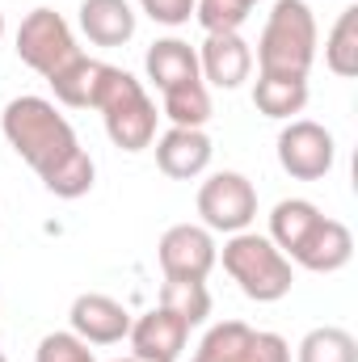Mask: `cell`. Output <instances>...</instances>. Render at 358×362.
I'll return each instance as SVG.
<instances>
[{
  "label": "cell",
  "instance_id": "1",
  "mask_svg": "<svg viewBox=\"0 0 358 362\" xmlns=\"http://www.w3.org/2000/svg\"><path fill=\"white\" fill-rule=\"evenodd\" d=\"M4 139L13 144V152L42 177V185L55 198H85L93 189V156L81 148L72 122L55 110V101L47 97H13L4 105Z\"/></svg>",
  "mask_w": 358,
  "mask_h": 362
},
{
  "label": "cell",
  "instance_id": "2",
  "mask_svg": "<svg viewBox=\"0 0 358 362\" xmlns=\"http://www.w3.org/2000/svg\"><path fill=\"white\" fill-rule=\"evenodd\" d=\"M93 110L101 114L105 135H110L114 148H122V152L152 148L161 114H156V101L144 93V85L127 68H114V64L101 68V85H97V97H93Z\"/></svg>",
  "mask_w": 358,
  "mask_h": 362
},
{
  "label": "cell",
  "instance_id": "3",
  "mask_svg": "<svg viewBox=\"0 0 358 362\" xmlns=\"http://www.w3.org/2000/svg\"><path fill=\"white\" fill-rule=\"evenodd\" d=\"M316 64V17L308 0H274L266 30L258 38V76L308 81Z\"/></svg>",
  "mask_w": 358,
  "mask_h": 362
},
{
  "label": "cell",
  "instance_id": "4",
  "mask_svg": "<svg viewBox=\"0 0 358 362\" xmlns=\"http://www.w3.org/2000/svg\"><path fill=\"white\" fill-rule=\"evenodd\" d=\"M224 270L232 274V282L253 303H278L291 291V282H295L291 262L282 257V249L270 236H262V232H236V236H228V245H224Z\"/></svg>",
  "mask_w": 358,
  "mask_h": 362
},
{
  "label": "cell",
  "instance_id": "5",
  "mask_svg": "<svg viewBox=\"0 0 358 362\" xmlns=\"http://www.w3.org/2000/svg\"><path fill=\"white\" fill-rule=\"evenodd\" d=\"M198 215H202V228L207 232H224V236H236V232H249V223L258 219V189L245 173H211L198 189Z\"/></svg>",
  "mask_w": 358,
  "mask_h": 362
},
{
  "label": "cell",
  "instance_id": "6",
  "mask_svg": "<svg viewBox=\"0 0 358 362\" xmlns=\"http://www.w3.org/2000/svg\"><path fill=\"white\" fill-rule=\"evenodd\" d=\"M81 55L72 25L55 13V8H34L21 25H17V59L25 68H34L38 76H55L64 64H72Z\"/></svg>",
  "mask_w": 358,
  "mask_h": 362
},
{
  "label": "cell",
  "instance_id": "7",
  "mask_svg": "<svg viewBox=\"0 0 358 362\" xmlns=\"http://www.w3.org/2000/svg\"><path fill=\"white\" fill-rule=\"evenodd\" d=\"M194 362H291V346L278 333L249 329L245 320H224L202 337Z\"/></svg>",
  "mask_w": 358,
  "mask_h": 362
},
{
  "label": "cell",
  "instance_id": "8",
  "mask_svg": "<svg viewBox=\"0 0 358 362\" xmlns=\"http://www.w3.org/2000/svg\"><path fill=\"white\" fill-rule=\"evenodd\" d=\"M337 160L333 135L312 118H291L278 135V165L295 181H321Z\"/></svg>",
  "mask_w": 358,
  "mask_h": 362
},
{
  "label": "cell",
  "instance_id": "9",
  "mask_svg": "<svg viewBox=\"0 0 358 362\" xmlns=\"http://www.w3.org/2000/svg\"><path fill=\"white\" fill-rule=\"evenodd\" d=\"M156 257H161L165 278H178V282H207V274L215 270V262H219V249H215V236H211L202 223H173V228L161 236Z\"/></svg>",
  "mask_w": 358,
  "mask_h": 362
},
{
  "label": "cell",
  "instance_id": "10",
  "mask_svg": "<svg viewBox=\"0 0 358 362\" xmlns=\"http://www.w3.org/2000/svg\"><path fill=\"white\" fill-rule=\"evenodd\" d=\"M68 320H72V333H76L85 346H114V341H122V337L131 333V312H127L118 299L101 295V291L76 295Z\"/></svg>",
  "mask_w": 358,
  "mask_h": 362
},
{
  "label": "cell",
  "instance_id": "11",
  "mask_svg": "<svg viewBox=\"0 0 358 362\" xmlns=\"http://www.w3.org/2000/svg\"><path fill=\"white\" fill-rule=\"evenodd\" d=\"M131 350L135 362H178L185 341H190V325L169 308H152L148 316L131 320Z\"/></svg>",
  "mask_w": 358,
  "mask_h": 362
},
{
  "label": "cell",
  "instance_id": "12",
  "mask_svg": "<svg viewBox=\"0 0 358 362\" xmlns=\"http://www.w3.org/2000/svg\"><path fill=\"white\" fill-rule=\"evenodd\" d=\"M198 72H202V85L241 89L249 81V72H253V51L241 38V30H232V34H207L202 51H198Z\"/></svg>",
  "mask_w": 358,
  "mask_h": 362
},
{
  "label": "cell",
  "instance_id": "13",
  "mask_svg": "<svg viewBox=\"0 0 358 362\" xmlns=\"http://www.w3.org/2000/svg\"><path fill=\"white\" fill-rule=\"evenodd\" d=\"M156 144V165H161V173L173 181H190L198 177V173H207V165H211V139H207V131L202 127H169L161 139H152Z\"/></svg>",
  "mask_w": 358,
  "mask_h": 362
},
{
  "label": "cell",
  "instance_id": "14",
  "mask_svg": "<svg viewBox=\"0 0 358 362\" xmlns=\"http://www.w3.org/2000/svg\"><path fill=\"white\" fill-rule=\"evenodd\" d=\"M350 257H354V236H350V228H346L342 219H321V223L308 232V240L291 253L295 266H304V270H312V274L346 270Z\"/></svg>",
  "mask_w": 358,
  "mask_h": 362
},
{
  "label": "cell",
  "instance_id": "15",
  "mask_svg": "<svg viewBox=\"0 0 358 362\" xmlns=\"http://www.w3.org/2000/svg\"><path fill=\"white\" fill-rule=\"evenodd\" d=\"M81 30L93 47H122L135 38L131 0H81Z\"/></svg>",
  "mask_w": 358,
  "mask_h": 362
},
{
  "label": "cell",
  "instance_id": "16",
  "mask_svg": "<svg viewBox=\"0 0 358 362\" xmlns=\"http://www.w3.org/2000/svg\"><path fill=\"white\" fill-rule=\"evenodd\" d=\"M144 68H148V81L161 93L178 89V85H190V81H202L198 72V51L181 38H161L148 47L144 55Z\"/></svg>",
  "mask_w": 358,
  "mask_h": 362
},
{
  "label": "cell",
  "instance_id": "17",
  "mask_svg": "<svg viewBox=\"0 0 358 362\" xmlns=\"http://www.w3.org/2000/svg\"><path fill=\"white\" fill-rule=\"evenodd\" d=\"M321 206L308 202V198H282L274 211H270V240L282 249V257L291 262V253L308 240V232L321 223Z\"/></svg>",
  "mask_w": 358,
  "mask_h": 362
},
{
  "label": "cell",
  "instance_id": "18",
  "mask_svg": "<svg viewBox=\"0 0 358 362\" xmlns=\"http://www.w3.org/2000/svg\"><path fill=\"white\" fill-rule=\"evenodd\" d=\"M101 68H105L101 59L76 55L55 76H47V85L55 89L59 105H68V110H93V97H97V85H101Z\"/></svg>",
  "mask_w": 358,
  "mask_h": 362
},
{
  "label": "cell",
  "instance_id": "19",
  "mask_svg": "<svg viewBox=\"0 0 358 362\" xmlns=\"http://www.w3.org/2000/svg\"><path fill=\"white\" fill-rule=\"evenodd\" d=\"M253 105L266 114V118H295V114H304V105H308V81H299V76H258V85H253Z\"/></svg>",
  "mask_w": 358,
  "mask_h": 362
},
{
  "label": "cell",
  "instance_id": "20",
  "mask_svg": "<svg viewBox=\"0 0 358 362\" xmlns=\"http://www.w3.org/2000/svg\"><path fill=\"white\" fill-rule=\"evenodd\" d=\"M325 64L333 76H358V4L342 8V17L333 21L329 38H325Z\"/></svg>",
  "mask_w": 358,
  "mask_h": 362
},
{
  "label": "cell",
  "instance_id": "21",
  "mask_svg": "<svg viewBox=\"0 0 358 362\" xmlns=\"http://www.w3.org/2000/svg\"><path fill=\"white\" fill-rule=\"evenodd\" d=\"M295 362H358V341L354 333H346L337 325H325V329H312L299 341Z\"/></svg>",
  "mask_w": 358,
  "mask_h": 362
},
{
  "label": "cell",
  "instance_id": "22",
  "mask_svg": "<svg viewBox=\"0 0 358 362\" xmlns=\"http://www.w3.org/2000/svg\"><path fill=\"white\" fill-rule=\"evenodd\" d=\"M165 97V118L173 127H207L211 118V93L202 81H190V85H178V89L161 93Z\"/></svg>",
  "mask_w": 358,
  "mask_h": 362
},
{
  "label": "cell",
  "instance_id": "23",
  "mask_svg": "<svg viewBox=\"0 0 358 362\" xmlns=\"http://www.w3.org/2000/svg\"><path fill=\"white\" fill-rule=\"evenodd\" d=\"M161 308L178 312L190 329H194V325H202V320L211 316V295H207V282H178V278H165Z\"/></svg>",
  "mask_w": 358,
  "mask_h": 362
},
{
  "label": "cell",
  "instance_id": "24",
  "mask_svg": "<svg viewBox=\"0 0 358 362\" xmlns=\"http://www.w3.org/2000/svg\"><path fill=\"white\" fill-rule=\"evenodd\" d=\"M34 362H97V358H93V350L76 337V333H47V337L38 341Z\"/></svg>",
  "mask_w": 358,
  "mask_h": 362
},
{
  "label": "cell",
  "instance_id": "25",
  "mask_svg": "<svg viewBox=\"0 0 358 362\" xmlns=\"http://www.w3.org/2000/svg\"><path fill=\"white\" fill-rule=\"evenodd\" d=\"M139 8L156 25H185L194 17V0H139Z\"/></svg>",
  "mask_w": 358,
  "mask_h": 362
},
{
  "label": "cell",
  "instance_id": "26",
  "mask_svg": "<svg viewBox=\"0 0 358 362\" xmlns=\"http://www.w3.org/2000/svg\"><path fill=\"white\" fill-rule=\"evenodd\" d=\"M0 38H4V13H0Z\"/></svg>",
  "mask_w": 358,
  "mask_h": 362
},
{
  "label": "cell",
  "instance_id": "27",
  "mask_svg": "<svg viewBox=\"0 0 358 362\" xmlns=\"http://www.w3.org/2000/svg\"><path fill=\"white\" fill-rule=\"evenodd\" d=\"M114 362H135V358H114Z\"/></svg>",
  "mask_w": 358,
  "mask_h": 362
},
{
  "label": "cell",
  "instance_id": "28",
  "mask_svg": "<svg viewBox=\"0 0 358 362\" xmlns=\"http://www.w3.org/2000/svg\"><path fill=\"white\" fill-rule=\"evenodd\" d=\"M249 4H262V0H249Z\"/></svg>",
  "mask_w": 358,
  "mask_h": 362
},
{
  "label": "cell",
  "instance_id": "29",
  "mask_svg": "<svg viewBox=\"0 0 358 362\" xmlns=\"http://www.w3.org/2000/svg\"><path fill=\"white\" fill-rule=\"evenodd\" d=\"M0 362H8V358H4V354H0Z\"/></svg>",
  "mask_w": 358,
  "mask_h": 362
}]
</instances>
